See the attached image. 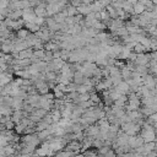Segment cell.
<instances>
[{"label":"cell","instance_id":"9c48e42d","mask_svg":"<svg viewBox=\"0 0 157 157\" xmlns=\"http://www.w3.org/2000/svg\"><path fill=\"white\" fill-rule=\"evenodd\" d=\"M134 52H135L136 54H144V53L146 52V47L142 45L141 43H137V44L134 47Z\"/></svg>","mask_w":157,"mask_h":157},{"label":"cell","instance_id":"8fae6325","mask_svg":"<svg viewBox=\"0 0 157 157\" xmlns=\"http://www.w3.org/2000/svg\"><path fill=\"white\" fill-rule=\"evenodd\" d=\"M26 27L29 29V31H32V32H38V29H39V26L38 25H36L34 22H26Z\"/></svg>","mask_w":157,"mask_h":157},{"label":"cell","instance_id":"5b68a950","mask_svg":"<svg viewBox=\"0 0 157 157\" xmlns=\"http://www.w3.org/2000/svg\"><path fill=\"white\" fill-rule=\"evenodd\" d=\"M117 87V90H119L123 94H126L128 92H129V90H130V86H129V83L126 82V81H121L118 86H115Z\"/></svg>","mask_w":157,"mask_h":157},{"label":"cell","instance_id":"6da1fadb","mask_svg":"<svg viewBox=\"0 0 157 157\" xmlns=\"http://www.w3.org/2000/svg\"><path fill=\"white\" fill-rule=\"evenodd\" d=\"M141 136L144 137L145 142L156 141V130L155 129H142Z\"/></svg>","mask_w":157,"mask_h":157},{"label":"cell","instance_id":"2e32d148","mask_svg":"<svg viewBox=\"0 0 157 157\" xmlns=\"http://www.w3.org/2000/svg\"><path fill=\"white\" fill-rule=\"evenodd\" d=\"M109 147L107 146V145H104V146H102L101 148H98V155H107L108 152H109Z\"/></svg>","mask_w":157,"mask_h":157},{"label":"cell","instance_id":"8992f818","mask_svg":"<svg viewBox=\"0 0 157 157\" xmlns=\"http://www.w3.org/2000/svg\"><path fill=\"white\" fill-rule=\"evenodd\" d=\"M145 11H146V6H145L144 4L137 2V4L134 5V13H136V15H142Z\"/></svg>","mask_w":157,"mask_h":157},{"label":"cell","instance_id":"ffe728a7","mask_svg":"<svg viewBox=\"0 0 157 157\" xmlns=\"http://www.w3.org/2000/svg\"><path fill=\"white\" fill-rule=\"evenodd\" d=\"M29 1H31V6H38L42 4L39 0H29Z\"/></svg>","mask_w":157,"mask_h":157},{"label":"cell","instance_id":"52a82bcc","mask_svg":"<svg viewBox=\"0 0 157 157\" xmlns=\"http://www.w3.org/2000/svg\"><path fill=\"white\" fill-rule=\"evenodd\" d=\"M21 16H23V10H22V9L15 10V11H12L11 13H9V17H10L11 20H17V18H20Z\"/></svg>","mask_w":157,"mask_h":157},{"label":"cell","instance_id":"4fadbf2b","mask_svg":"<svg viewBox=\"0 0 157 157\" xmlns=\"http://www.w3.org/2000/svg\"><path fill=\"white\" fill-rule=\"evenodd\" d=\"M1 85H2V87L6 85V83H10V81H11V75H6L5 74V71L2 72V75H1Z\"/></svg>","mask_w":157,"mask_h":157},{"label":"cell","instance_id":"5bb4252c","mask_svg":"<svg viewBox=\"0 0 157 157\" xmlns=\"http://www.w3.org/2000/svg\"><path fill=\"white\" fill-rule=\"evenodd\" d=\"M99 13H101V20H103V21H107V20L110 18V15H109V12L107 10H102Z\"/></svg>","mask_w":157,"mask_h":157},{"label":"cell","instance_id":"d6986e66","mask_svg":"<svg viewBox=\"0 0 157 157\" xmlns=\"http://www.w3.org/2000/svg\"><path fill=\"white\" fill-rule=\"evenodd\" d=\"M91 101H92L94 104H96V103H99V97H98V96H97V94L93 92V93L91 94Z\"/></svg>","mask_w":157,"mask_h":157},{"label":"cell","instance_id":"3957f363","mask_svg":"<svg viewBox=\"0 0 157 157\" xmlns=\"http://www.w3.org/2000/svg\"><path fill=\"white\" fill-rule=\"evenodd\" d=\"M34 13H36L37 16L44 17V16L47 15V6H45L44 4H40V5L36 6V9H34Z\"/></svg>","mask_w":157,"mask_h":157},{"label":"cell","instance_id":"ac0fdd59","mask_svg":"<svg viewBox=\"0 0 157 157\" xmlns=\"http://www.w3.org/2000/svg\"><path fill=\"white\" fill-rule=\"evenodd\" d=\"M34 23L38 25V26H42L44 23V17H40V16H37L36 20H34Z\"/></svg>","mask_w":157,"mask_h":157},{"label":"cell","instance_id":"ba28073f","mask_svg":"<svg viewBox=\"0 0 157 157\" xmlns=\"http://www.w3.org/2000/svg\"><path fill=\"white\" fill-rule=\"evenodd\" d=\"M17 37L20 38V39H26L27 37H28V29H26V28H21V29H18L17 31Z\"/></svg>","mask_w":157,"mask_h":157},{"label":"cell","instance_id":"e0dca14e","mask_svg":"<svg viewBox=\"0 0 157 157\" xmlns=\"http://www.w3.org/2000/svg\"><path fill=\"white\" fill-rule=\"evenodd\" d=\"M15 128H16V129H15V130H16V132H22V131H25V129H26V126H25L22 123L17 124Z\"/></svg>","mask_w":157,"mask_h":157},{"label":"cell","instance_id":"7402d4cb","mask_svg":"<svg viewBox=\"0 0 157 157\" xmlns=\"http://www.w3.org/2000/svg\"><path fill=\"white\" fill-rule=\"evenodd\" d=\"M75 157H85V155H78V156H75Z\"/></svg>","mask_w":157,"mask_h":157},{"label":"cell","instance_id":"277c9868","mask_svg":"<svg viewBox=\"0 0 157 157\" xmlns=\"http://www.w3.org/2000/svg\"><path fill=\"white\" fill-rule=\"evenodd\" d=\"M85 77H86V76L83 75L82 71H76V72L74 74V82H75L76 85H82Z\"/></svg>","mask_w":157,"mask_h":157},{"label":"cell","instance_id":"30bf717a","mask_svg":"<svg viewBox=\"0 0 157 157\" xmlns=\"http://www.w3.org/2000/svg\"><path fill=\"white\" fill-rule=\"evenodd\" d=\"M91 88H92L91 86L82 83V85H78V86H77V92H78V93H86V92H90Z\"/></svg>","mask_w":157,"mask_h":157},{"label":"cell","instance_id":"9a60e30c","mask_svg":"<svg viewBox=\"0 0 157 157\" xmlns=\"http://www.w3.org/2000/svg\"><path fill=\"white\" fill-rule=\"evenodd\" d=\"M147 32L151 33L153 37H157V26H152V25H150V27L147 28Z\"/></svg>","mask_w":157,"mask_h":157},{"label":"cell","instance_id":"44dd1931","mask_svg":"<svg viewBox=\"0 0 157 157\" xmlns=\"http://www.w3.org/2000/svg\"><path fill=\"white\" fill-rule=\"evenodd\" d=\"M126 1H129L131 5H135V4H137V2H139V0H126Z\"/></svg>","mask_w":157,"mask_h":157},{"label":"cell","instance_id":"7a4b0ae2","mask_svg":"<svg viewBox=\"0 0 157 157\" xmlns=\"http://www.w3.org/2000/svg\"><path fill=\"white\" fill-rule=\"evenodd\" d=\"M77 12L82 16H87L88 13L92 12V9H91V5H86V4H81L78 7H77Z\"/></svg>","mask_w":157,"mask_h":157},{"label":"cell","instance_id":"7c38bea8","mask_svg":"<svg viewBox=\"0 0 157 157\" xmlns=\"http://www.w3.org/2000/svg\"><path fill=\"white\" fill-rule=\"evenodd\" d=\"M65 10H66V12H67V16H75L76 13H78V12H77V7H75V6H72V5H70V6L66 7Z\"/></svg>","mask_w":157,"mask_h":157}]
</instances>
